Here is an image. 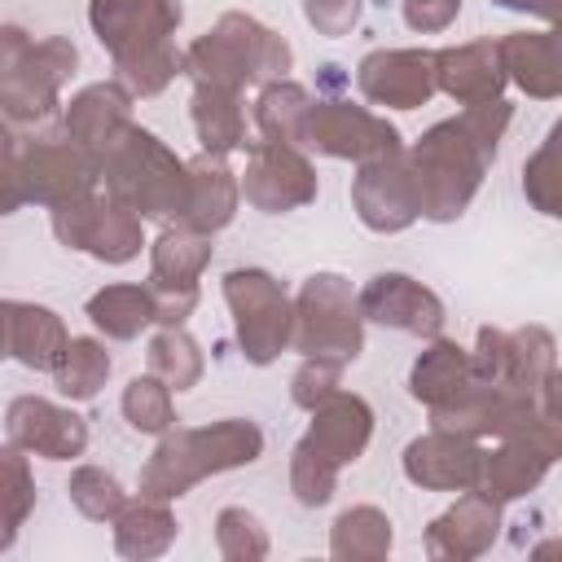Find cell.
Instances as JSON below:
<instances>
[{
	"mask_svg": "<svg viewBox=\"0 0 562 562\" xmlns=\"http://www.w3.org/2000/svg\"><path fill=\"white\" fill-rule=\"evenodd\" d=\"M338 461L334 457H325L307 435L294 443V452H290V492H294V501L299 505H307V509H321V505H329L334 501V492H338Z\"/></svg>",
	"mask_w": 562,
	"mask_h": 562,
	"instance_id": "40",
	"label": "cell"
},
{
	"mask_svg": "<svg viewBox=\"0 0 562 562\" xmlns=\"http://www.w3.org/2000/svg\"><path fill=\"white\" fill-rule=\"evenodd\" d=\"M184 75L193 83H211V88H237L246 92L255 83V70L246 61V53L220 31L211 26L206 35H198L189 48H184Z\"/></svg>",
	"mask_w": 562,
	"mask_h": 562,
	"instance_id": "32",
	"label": "cell"
},
{
	"mask_svg": "<svg viewBox=\"0 0 562 562\" xmlns=\"http://www.w3.org/2000/svg\"><path fill=\"white\" fill-rule=\"evenodd\" d=\"M312 92L303 83L285 79H268L259 83L255 97V127L263 132V140H281V145H307V123H312Z\"/></svg>",
	"mask_w": 562,
	"mask_h": 562,
	"instance_id": "28",
	"label": "cell"
},
{
	"mask_svg": "<svg viewBox=\"0 0 562 562\" xmlns=\"http://www.w3.org/2000/svg\"><path fill=\"white\" fill-rule=\"evenodd\" d=\"M215 549H220V558H228V562H259V558H268L272 544H268L263 522H259L250 509L228 505V509L215 514Z\"/></svg>",
	"mask_w": 562,
	"mask_h": 562,
	"instance_id": "44",
	"label": "cell"
},
{
	"mask_svg": "<svg viewBox=\"0 0 562 562\" xmlns=\"http://www.w3.org/2000/svg\"><path fill=\"white\" fill-rule=\"evenodd\" d=\"M215 246L211 233L184 228V224H167L158 233V241L149 246V281H167V285H198V277L206 272Z\"/></svg>",
	"mask_w": 562,
	"mask_h": 562,
	"instance_id": "30",
	"label": "cell"
},
{
	"mask_svg": "<svg viewBox=\"0 0 562 562\" xmlns=\"http://www.w3.org/2000/svg\"><path fill=\"white\" fill-rule=\"evenodd\" d=\"M189 443L193 457L202 465V474H224V470H241L255 465L263 452V430L250 417H220L206 426H189Z\"/></svg>",
	"mask_w": 562,
	"mask_h": 562,
	"instance_id": "24",
	"label": "cell"
},
{
	"mask_svg": "<svg viewBox=\"0 0 562 562\" xmlns=\"http://www.w3.org/2000/svg\"><path fill=\"white\" fill-rule=\"evenodd\" d=\"M351 206H356L360 224L382 237L404 233L413 220H422V193H417L408 149L360 162V171L351 180Z\"/></svg>",
	"mask_w": 562,
	"mask_h": 562,
	"instance_id": "8",
	"label": "cell"
},
{
	"mask_svg": "<svg viewBox=\"0 0 562 562\" xmlns=\"http://www.w3.org/2000/svg\"><path fill=\"white\" fill-rule=\"evenodd\" d=\"M4 435L9 443L44 461H75L88 448V422L44 395H18L4 413Z\"/></svg>",
	"mask_w": 562,
	"mask_h": 562,
	"instance_id": "13",
	"label": "cell"
},
{
	"mask_svg": "<svg viewBox=\"0 0 562 562\" xmlns=\"http://www.w3.org/2000/svg\"><path fill=\"white\" fill-rule=\"evenodd\" d=\"M145 364H149V373H158L171 391L198 386V382H202V369H206L202 347L184 334V325H162V329L149 338V347H145Z\"/></svg>",
	"mask_w": 562,
	"mask_h": 562,
	"instance_id": "36",
	"label": "cell"
},
{
	"mask_svg": "<svg viewBox=\"0 0 562 562\" xmlns=\"http://www.w3.org/2000/svg\"><path fill=\"white\" fill-rule=\"evenodd\" d=\"M435 75H439V92H448L457 105L496 101V97H505V83H509L501 40H470V44L439 48Z\"/></svg>",
	"mask_w": 562,
	"mask_h": 562,
	"instance_id": "17",
	"label": "cell"
},
{
	"mask_svg": "<svg viewBox=\"0 0 562 562\" xmlns=\"http://www.w3.org/2000/svg\"><path fill=\"white\" fill-rule=\"evenodd\" d=\"M224 303L233 312L237 347L250 364L263 369L294 347V299L268 268L224 272Z\"/></svg>",
	"mask_w": 562,
	"mask_h": 562,
	"instance_id": "6",
	"label": "cell"
},
{
	"mask_svg": "<svg viewBox=\"0 0 562 562\" xmlns=\"http://www.w3.org/2000/svg\"><path fill=\"white\" fill-rule=\"evenodd\" d=\"M132 127V88L123 79H101L79 88L61 110V132L79 140L97 162Z\"/></svg>",
	"mask_w": 562,
	"mask_h": 562,
	"instance_id": "16",
	"label": "cell"
},
{
	"mask_svg": "<svg viewBox=\"0 0 562 562\" xmlns=\"http://www.w3.org/2000/svg\"><path fill=\"white\" fill-rule=\"evenodd\" d=\"M110 527H114V553L132 558V562L162 558L176 544V536H180V522L167 509V501H149V496L127 501Z\"/></svg>",
	"mask_w": 562,
	"mask_h": 562,
	"instance_id": "25",
	"label": "cell"
},
{
	"mask_svg": "<svg viewBox=\"0 0 562 562\" xmlns=\"http://www.w3.org/2000/svg\"><path fill=\"white\" fill-rule=\"evenodd\" d=\"M66 496H70V505H75L88 522H114L119 509L127 505V492H123L119 479H114L110 470H101V465H79V470L70 474V483H66Z\"/></svg>",
	"mask_w": 562,
	"mask_h": 562,
	"instance_id": "42",
	"label": "cell"
},
{
	"mask_svg": "<svg viewBox=\"0 0 562 562\" xmlns=\"http://www.w3.org/2000/svg\"><path fill=\"white\" fill-rule=\"evenodd\" d=\"M501 9H514V13H531V18H544L549 26H562V0H492Z\"/></svg>",
	"mask_w": 562,
	"mask_h": 562,
	"instance_id": "50",
	"label": "cell"
},
{
	"mask_svg": "<svg viewBox=\"0 0 562 562\" xmlns=\"http://www.w3.org/2000/svg\"><path fill=\"white\" fill-rule=\"evenodd\" d=\"M101 202L97 193H83V198H70L61 206H53V237L66 246V250H88V237L97 228V215H101Z\"/></svg>",
	"mask_w": 562,
	"mask_h": 562,
	"instance_id": "46",
	"label": "cell"
},
{
	"mask_svg": "<svg viewBox=\"0 0 562 562\" xmlns=\"http://www.w3.org/2000/svg\"><path fill=\"white\" fill-rule=\"evenodd\" d=\"M123 417L132 430L140 435H167L176 426V404H171V386L158 378V373H136L127 386H123V400H119Z\"/></svg>",
	"mask_w": 562,
	"mask_h": 562,
	"instance_id": "39",
	"label": "cell"
},
{
	"mask_svg": "<svg viewBox=\"0 0 562 562\" xmlns=\"http://www.w3.org/2000/svg\"><path fill=\"white\" fill-rule=\"evenodd\" d=\"M215 26L246 53V61H250V70H255V83H268V79H285V75H290L294 48L285 44V35H277V31L263 26L259 18H250V13H224Z\"/></svg>",
	"mask_w": 562,
	"mask_h": 562,
	"instance_id": "34",
	"label": "cell"
},
{
	"mask_svg": "<svg viewBox=\"0 0 562 562\" xmlns=\"http://www.w3.org/2000/svg\"><path fill=\"white\" fill-rule=\"evenodd\" d=\"M189 114H193V132H198L206 154L228 158L233 149H246V110H241V92L237 88L193 83Z\"/></svg>",
	"mask_w": 562,
	"mask_h": 562,
	"instance_id": "26",
	"label": "cell"
},
{
	"mask_svg": "<svg viewBox=\"0 0 562 562\" xmlns=\"http://www.w3.org/2000/svg\"><path fill=\"white\" fill-rule=\"evenodd\" d=\"M180 18H184L180 0H88L92 35L114 61L171 44V35L180 31Z\"/></svg>",
	"mask_w": 562,
	"mask_h": 562,
	"instance_id": "10",
	"label": "cell"
},
{
	"mask_svg": "<svg viewBox=\"0 0 562 562\" xmlns=\"http://www.w3.org/2000/svg\"><path fill=\"white\" fill-rule=\"evenodd\" d=\"M158 307V325H184L198 307V285H167V281H145Z\"/></svg>",
	"mask_w": 562,
	"mask_h": 562,
	"instance_id": "49",
	"label": "cell"
},
{
	"mask_svg": "<svg viewBox=\"0 0 562 562\" xmlns=\"http://www.w3.org/2000/svg\"><path fill=\"white\" fill-rule=\"evenodd\" d=\"M0 501H4V536H0V549H9L18 540L26 514L35 509V479H31L26 452L18 443H9L0 452Z\"/></svg>",
	"mask_w": 562,
	"mask_h": 562,
	"instance_id": "41",
	"label": "cell"
},
{
	"mask_svg": "<svg viewBox=\"0 0 562 562\" xmlns=\"http://www.w3.org/2000/svg\"><path fill=\"white\" fill-rule=\"evenodd\" d=\"M202 479L206 474H202V465L193 457L189 426H171L167 435H158V448L140 465V496H149V501H180Z\"/></svg>",
	"mask_w": 562,
	"mask_h": 562,
	"instance_id": "27",
	"label": "cell"
},
{
	"mask_svg": "<svg viewBox=\"0 0 562 562\" xmlns=\"http://www.w3.org/2000/svg\"><path fill=\"white\" fill-rule=\"evenodd\" d=\"M66 342H70V334L53 307L26 303V299H4V351H9V360H18L22 369H35V373H53Z\"/></svg>",
	"mask_w": 562,
	"mask_h": 562,
	"instance_id": "18",
	"label": "cell"
},
{
	"mask_svg": "<svg viewBox=\"0 0 562 562\" xmlns=\"http://www.w3.org/2000/svg\"><path fill=\"white\" fill-rule=\"evenodd\" d=\"M307 439L334 457L338 465H351L364 457L369 439H373V408L364 395L356 391H334L329 400H321L312 408V426H307Z\"/></svg>",
	"mask_w": 562,
	"mask_h": 562,
	"instance_id": "20",
	"label": "cell"
},
{
	"mask_svg": "<svg viewBox=\"0 0 562 562\" xmlns=\"http://www.w3.org/2000/svg\"><path fill=\"white\" fill-rule=\"evenodd\" d=\"M558 457L540 443V439H531V435H509V439H501L492 452H487V461H483V487L505 505V501H518V496H527V492H536L540 483H544V474H549V465H553Z\"/></svg>",
	"mask_w": 562,
	"mask_h": 562,
	"instance_id": "23",
	"label": "cell"
},
{
	"mask_svg": "<svg viewBox=\"0 0 562 562\" xmlns=\"http://www.w3.org/2000/svg\"><path fill=\"white\" fill-rule=\"evenodd\" d=\"M101 184L114 202L132 206L140 220H180L189 202V162L176 158L149 127L132 123L105 154H101Z\"/></svg>",
	"mask_w": 562,
	"mask_h": 562,
	"instance_id": "1",
	"label": "cell"
},
{
	"mask_svg": "<svg viewBox=\"0 0 562 562\" xmlns=\"http://www.w3.org/2000/svg\"><path fill=\"white\" fill-rule=\"evenodd\" d=\"M356 88L382 110H422L439 92L435 53L426 48H373L356 66Z\"/></svg>",
	"mask_w": 562,
	"mask_h": 562,
	"instance_id": "11",
	"label": "cell"
},
{
	"mask_svg": "<svg viewBox=\"0 0 562 562\" xmlns=\"http://www.w3.org/2000/svg\"><path fill=\"white\" fill-rule=\"evenodd\" d=\"M316 167L303 154V145H281V140H255L246 149V171H241V198L263 211V215H285L307 202H316Z\"/></svg>",
	"mask_w": 562,
	"mask_h": 562,
	"instance_id": "7",
	"label": "cell"
},
{
	"mask_svg": "<svg viewBox=\"0 0 562 562\" xmlns=\"http://www.w3.org/2000/svg\"><path fill=\"white\" fill-rule=\"evenodd\" d=\"M79 70L66 35L31 40L22 26L0 31V110L9 123H44L61 105V88Z\"/></svg>",
	"mask_w": 562,
	"mask_h": 562,
	"instance_id": "4",
	"label": "cell"
},
{
	"mask_svg": "<svg viewBox=\"0 0 562 562\" xmlns=\"http://www.w3.org/2000/svg\"><path fill=\"white\" fill-rule=\"evenodd\" d=\"M553 373H558V342H553V334L544 325L509 329V360H505V382L501 386L540 400Z\"/></svg>",
	"mask_w": 562,
	"mask_h": 562,
	"instance_id": "31",
	"label": "cell"
},
{
	"mask_svg": "<svg viewBox=\"0 0 562 562\" xmlns=\"http://www.w3.org/2000/svg\"><path fill=\"white\" fill-rule=\"evenodd\" d=\"M400 461H404V479L413 487H426V492H470V487H483L487 448H479V439H470V435L430 426L426 435L408 439Z\"/></svg>",
	"mask_w": 562,
	"mask_h": 562,
	"instance_id": "12",
	"label": "cell"
},
{
	"mask_svg": "<svg viewBox=\"0 0 562 562\" xmlns=\"http://www.w3.org/2000/svg\"><path fill=\"white\" fill-rule=\"evenodd\" d=\"M83 312L114 342H132L149 325H158V307H154L149 285H101L97 294H88Z\"/></svg>",
	"mask_w": 562,
	"mask_h": 562,
	"instance_id": "29",
	"label": "cell"
},
{
	"mask_svg": "<svg viewBox=\"0 0 562 562\" xmlns=\"http://www.w3.org/2000/svg\"><path fill=\"white\" fill-rule=\"evenodd\" d=\"M479 378H474V356L452 342V338H430V347L413 360L408 369V395L417 404H426L430 413L435 408H448L457 404L465 391H474Z\"/></svg>",
	"mask_w": 562,
	"mask_h": 562,
	"instance_id": "21",
	"label": "cell"
},
{
	"mask_svg": "<svg viewBox=\"0 0 562 562\" xmlns=\"http://www.w3.org/2000/svg\"><path fill=\"white\" fill-rule=\"evenodd\" d=\"M294 351L356 360L364 351L360 294L342 272H312L294 294Z\"/></svg>",
	"mask_w": 562,
	"mask_h": 562,
	"instance_id": "5",
	"label": "cell"
},
{
	"mask_svg": "<svg viewBox=\"0 0 562 562\" xmlns=\"http://www.w3.org/2000/svg\"><path fill=\"white\" fill-rule=\"evenodd\" d=\"M400 13H404V26L417 31V35H435V31H448L461 13V0H400Z\"/></svg>",
	"mask_w": 562,
	"mask_h": 562,
	"instance_id": "48",
	"label": "cell"
},
{
	"mask_svg": "<svg viewBox=\"0 0 562 562\" xmlns=\"http://www.w3.org/2000/svg\"><path fill=\"white\" fill-rule=\"evenodd\" d=\"M360 9H364V0H303L307 26H312L316 35H329V40L351 35L356 22H360Z\"/></svg>",
	"mask_w": 562,
	"mask_h": 562,
	"instance_id": "47",
	"label": "cell"
},
{
	"mask_svg": "<svg viewBox=\"0 0 562 562\" xmlns=\"http://www.w3.org/2000/svg\"><path fill=\"white\" fill-rule=\"evenodd\" d=\"M237 202H241V180H237V171L220 154L202 149L198 158H189V202H184L176 224L215 237L220 228L233 224Z\"/></svg>",
	"mask_w": 562,
	"mask_h": 562,
	"instance_id": "19",
	"label": "cell"
},
{
	"mask_svg": "<svg viewBox=\"0 0 562 562\" xmlns=\"http://www.w3.org/2000/svg\"><path fill=\"white\" fill-rule=\"evenodd\" d=\"M505 75L514 88H522L536 101L562 97V48L553 31H509L501 40Z\"/></svg>",
	"mask_w": 562,
	"mask_h": 562,
	"instance_id": "22",
	"label": "cell"
},
{
	"mask_svg": "<svg viewBox=\"0 0 562 562\" xmlns=\"http://www.w3.org/2000/svg\"><path fill=\"white\" fill-rule=\"evenodd\" d=\"M531 553H536V558H562V540H544V544H536Z\"/></svg>",
	"mask_w": 562,
	"mask_h": 562,
	"instance_id": "52",
	"label": "cell"
},
{
	"mask_svg": "<svg viewBox=\"0 0 562 562\" xmlns=\"http://www.w3.org/2000/svg\"><path fill=\"white\" fill-rule=\"evenodd\" d=\"M540 400H544V408H549V413H558V417H562V369L549 378V386H544V395H540Z\"/></svg>",
	"mask_w": 562,
	"mask_h": 562,
	"instance_id": "51",
	"label": "cell"
},
{
	"mask_svg": "<svg viewBox=\"0 0 562 562\" xmlns=\"http://www.w3.org/2000/svg\"><path fill=\"white\" fill-rule=\"evenodd\" d=\"M140 246H145V220L132 206H123L105 193L97 228L88 237V255L101 259V263H132L140 255Z\"/></svg>",
	"mask_w": 562,
	"mask_h": 562,
	"instance_id": "38",
	"label": "cell"
},
{
	"mask_svg": "<svg viewBox=\"0 0 562 562\" xmlns=\"http://www.w3.org/2000/svg\"><path fill=\"white\" fill-rule=\"evenodd\" d=\"M522 198L540 215L562 220V119L544 132L536 154L522 162Z\"/></svg>",
	"mask_w": 562,
	"mask_h": 562,
	"instance_id": "37",
	"label": "cell"
},
{
	"mask_svg": "<svg viewBox=\"0 0 562 562\" xmlns=\"http://www.w3.org/2000/svg\"><path fill=\"white\" fill-rule=\"evenodd\" d=\"M360 312H364V321H373L382 329H400V334H417V338H439V329H443V299L408 272L369 277L360 290Z\"/></svg>",
	"mask_w": 562,
	"mask_h": 562,
	"instance_id": "14",
	"label": "cell"
},
{
	"mask_svg": "<svg viewBox=\"0 0 562 562\" xmlns=\"http://www.w3.org/2000/svg\"><path fill=\"white\" fill-rule=\"evenodd\" d=\"M342 369H347V360H334V356H303V364H299L294 378H290V400L312 413L321 400H329V395L338 391Z\"/></svg>",
	"mask_w": 562,
	"mask_h": 562,
	"instance_id": "45",
	"label": "cell"
},
{
	"mask_svg": "<svg viewBox=\"0 0 562 562\" xmlns=\"http://www.w3.org/2000/svg\"><path fill=\"white\" fill-rule=\"evenodd\" d=\"M492 158H496V149H487L461 114L422 132L408 149L417 193H422V220H435V224L457 220L474 202Z\"/></svg>",
	"mask_w": 562,
	"mask_h": 562,
	"instance_id": "2",
	"label": "cell"
},
{
	"mask_svg": "<svg viewBox=\"0 0 562 562\" xmlns=\"http://www.w3.org/2000/svg\"><path fill=\"white\" fill-rule=\"evenodd\" d=\"M501 536V501L487 487L461 492L430 527H426V553L443 562H470L483 558Z\"/></svg>",
	"mask_w": 562,
	"mask_h": 562,
	"instance_id": "15",
	"label": "cell"
},
{
	"mask_svg": "<svg viewBox=\"0 0 562 562\" xmlns=\"http://www.w3.org/2000/svg\"><path fill=\"white\" fill-rule=\"evenodd\" d=\"M110 369H114V360H110V351H105L101 338H70L66 351H61V360H57V369H53V386L70 404H83V400H97L101 395Z\"/></svg>",
	"mask_w": 562,
	"mask_h": 562,
	"instance_id": "35",
	"label": "cell"
},
{
	"mask_svg": "<svg viewBox=\"0 0 562 562\" xmlns=\"http://www.w3.org/2000/svg\"><path fill=\"white\" fill-rule=\"evenodd\" d=\"M119 79L132 88V97H158L176 75H184V53L171 44H158V48H145L127 61H114Z\"/></svg>",
	"mask_w": 562,
	"mask_h": 562,
	"instance_id": "43",
	"label": "cell"
},
{
	"mask_svg": "<svg viewBox=\"0 0 562 562\" xmlns=\"http://www.w3.org/2000/svg\"><path fill=\"white\" fill-rule=\"evenodd\" d=\"M4 193H0V211L13 215L22 202H40V206H61L70 198H83V193H97L101 184V162L79 145L70 140L66 132L61 136H35V140H18L9 136L4 140Z\"/></svg>",
	"mask_w": 562,
	"mask_h": 562,
	"instance_id": "3",
	"label": "cell"
},
{
	"mask_svg": "<svg viewBox=\"0 0 562 562\" xmlns=\"http://www.w3.org/2000/svg\"><path fill=\"white\" fill-rule=\"evenodd\" d=\"M307 149H316L325 158L369 162V158H382V154L404 149V136H400L395 123H386V114H373L369 105L329 97V101H316L312 105Z\"/></svg>",
	"mask_w": 562,
	"mask_h": 562,
	"instance_id": "9",
	"label": "cell"
},
{
	"mask_svg": "<svg viewBox=\"0 0 562 562\" xmlns=\"http://www.w3.org/2000/svg\"><path fill=\"white\" fill-rule=\"evenodd\" d=\"M391 544H395V531L378 505H351L329 527V553L342 562H382Z\"/></svg>",
	"mask_w": 562,
	"mask_h": 562,
	"instance_id": "33",
	"label": "cell"
}]
</instances>
